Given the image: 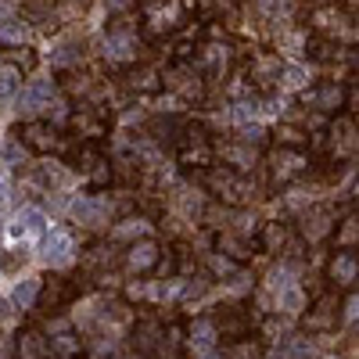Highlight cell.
I'll return each instance as SVG.
<instances>
[{
    "mask_svg": "<svg viewBox=\"0 0 359 359\" xmlns=\"http://www.w3.org/2000/svg\"><path fill=\"white\" fill-rule=\"evenodd\" d=\"M252 11H255V18H262L273 29L302 18V4L298 0H252Z\"/></svg>",
    "mask_w": 359,
    "mask_h": 359,
    "instance_id": "20",
    "label": "cell"
},
{
    "mask_svg": "<svg viewBox=\"0 0 359 359\" xmlns=\"http://www.w3.org/2000/svg\"><path fill=\"white\" fill-rule=\"evenodd\" d=\"M180 352H184V331L172 323V327H162V334L151 348V359H180Z\"/></svg>",
    "mask_w": 359,
    "mask_h": 359,
    "instance_id": "30",
    "label": "cell"
},
{
    "mask_svg": "<svg viewBox=\"0 0 359 359\" xmlns=\"http://www.w3.org/2000/svg\"><path fill=\"white\" fill-rule=\"evenodd\" d=\"M316 359H345V355H338V352H323V355H316Z\"/></svg>",
    "mask_w": 359,
    "mask_h": 359,
    "instance_id": "59",
    "label": "cell"
},
{
    "mask_svg": "<svg viewBox=\"0 0 359 359\" xmlns=\"http://www.w3.org/2000/svg\"><path fill=\"white\" fill-rule=\"evenodd\" d=\"M22 144L29 147V151H40V155H50L62 147V137H57V130L50 123H40V118H29V123L22 126Z\"/></svg>",
    "mask_w": 359,
    "mask_h": 359,
    "instance_id": "22",
    "label": "cell"
},
{
    "mask_svg": "<svg viewBox=\"0 0 359 359\" xmlns=\"http://www.w3.org/2000/svg\"><path fill=\"white\" fill-rule=\"evenodd\" d=\"M162 86L169 90L176 101H184V104H201L208 83H205V76L194 69V62H172V65L162 72Z\"/></svg>",
    "mask_w": 359,
    "mask_h": 359,
    "instance_id": "5",
    "label": "cell"
},
{
    "mask_svg": "<svg viewBox=\"0 0 359 359\" xmlns=\"http://www.w3.org/2000/svg\"><path fill=\"white\" fill-rule=\"evenodd\" d=\"M280 76H284V57L277 50H252L248 65H245V79L255 94H273V90H280Z\"/></svg>",
    "mask_w": 359,
    "mask_h": 359,
    "instance_id": "7",
    "label": "cell"
},
{
    "mask_svg": "<svg viewBox=\"0 0 359 359\" xmlns=\"http://www.w3.org/2000/svg\"><path fill=\"white\" fill-rule=\"evenodd\" d=\"M262 359H287V355H284V348H280V345H277V348H273V352H269V355H262Z\"/></svg>",
    "mask_w": 359,
    "mask_h": 359,
    "instance_id": "58",
    "label": "cell"
},
{
    "mask_svg": "<svg viewBox=\"0 0 359 359\" xmlns=\"http://www.w3.org/2000/svg\"><path fill=\"white\" fill-rule=\"evenodd\" d=\"M8 320H15V302H4V298H0V323H8Z\"/></svg>",
    "mask_w": 359,
    "mask_h": 359,
    "instance_id": "56",
    "label": "cell"
},
{
    "mask_svg": "<svg viewBox=\"0 0 359 359\" xmlns=\"http://www.w3.org/2000/svg\"><path fill=\"white\" fill-rule=\"evenodd\" d=\"M216 248L226 259H233V262H248L252 259V241H248V237H241V233H233V230H223L216 237Z\"/></svg>",
    "mask_w": 359,
    "mask_h": 359,
    "instance_id": "29",
    "label": "cell"
},
{
    "mask_svg": "<svg viewBox=\"0 0 359 359\" xmlns=\"http://www.w3.org/2000/svg\"><path fill=\"white\" fill-rule=\"evenodd\" d=\"M262 355H266L262 345L252 341V338H237V341H230V348H226V359H262Z\"/></svg>",
    "mask_w": 359,
    "mask_h": 359,
    "instance_id": "44",
    "label": "cell"
},
{
    "mask_svg": "<svg viewBox=\"0 0 359 359\" xmlns=\"http://www.w3.org/2000/svg\"><path fill=\"white\" fill-rule=\"evenodd\" d=\"M338 320H341V298L334 291H327V294H320L316 302L309 306L306 331L309 334H327V331H334V327H338Z\"/></svg>",
    "mask_w": 359,
    "mask_h": 359,
    "instance_id": "12",
    "label": "cell"
},
{
    "mask_svg": "<svg viewBox=\"0 0 359 359\" xmlns=\"http://www.w3.org/2000/svg\"><path fill=\"white\" fill-rule=\"evenodd\" d=\"M104 4H108L111 15H130V8L137 4V0H104Z\"/></svg>",
    "mask_w": 359,
    "mask_h": 359,
    "instance_id": "55",
    "label": "cell"
},
{
    "mask_svg": "<svg viewBox=\"0 0 359 359\" xmlns=\"http://www.w3.org/2000/svg\"><path fill=\"white\" fill-rule=\"evenodd\" d=\"M144 230H147V219H123L115 230H111V237H144Z\"/></svg>",
    "mask_w": 359,
    "mask_h": 359,
    "instance_id": "49",
    "label": "cell"
},
{
    "mask_svg": "<svg viewBox=\"0 0 359 359\" xmlns=\"http://www.w3.org/2000/svg\"><path fill=\"white\" fill-rule=\"evenodd\" d=\"M230 65H233V50H230L226 43H201V47H198L194 69L205 76V83H226Z\"/></svg>",
    "mask_w": 359,
    "mask_h": 359,
    "instance_id": "10",
    "label": "cell"
},
{
    "mask_svg": "<svg viewBox=\"0 0 359 359\" xmlns=\"http://www.w3.org/2000/svg\"><path fill=\"white\" fill-rule=\"evenodd\" d=\"M345 108H348L352 115H359V83H352V86L345 90Z\"/></svg>",
    "mask_w": 359,
    "mask_h": 359,
    "instance_id": "54",
    "label": "cell"
},
{
    "mask_svg": "<svg viewBox=\"0 0 359 359\" xmlns=\"http://www.w3.org/2000/svg\"><path fill=\"white\" fill-rule=\"evenodd\" d=\"M83 62V40L76 36H62L50 47V65L54 69H76Z\"/></svg>",
    "mask_w": 359,
    "mask_h": 359,
    "instance_id": "27",
    "label": "cell"
},
{
    "mask_svg": "<svg viewBox=\"0 0 359 359\" xmlns=\"http://www.w3.org/2000/svg\"><path fill=\"white\" fill-rule=\"evenodd\" d=\"M313 169V158L302 151V147H280L273 144L266 151V172H269V184L273 187H287L294 180H302Z\"/></svg>",
    "mask_w": 359,
    "mask_h": 359,
    "instance_id": "4",
    "label": "cell"
},
{
    "mask_svg": "<svg viewBox=\"0 0 359 359\" xmlns=\"http://www.w3.org/2000/svg\"><path fill=\"white\" fill-rule=\"evenodd\" d=\"M123 86L130 90V94H158V90H162V76L151 65H126Z\"/></svg>",
    "mask_w": 359,
    "mask_h": 359,
    "instance_id": "24",
    "label": "cell"
},
{
    "mask_svg": "<svg viewBox=\"0 0 359 359\" xmlns=\"http://www.w3.org/2000/svg\"><path fill=\"white\" fill-rule=\"evenodd\" d=\"M334 245L338 248H359V216H345L334 223Z\"/></svg>",
    "mask_w": 359,
    "mask_h": 359,
    "instance_id": "41",
    "label": "cell"
},
{
    "mask_svg": "<svg viewBox=\"0 0 359 359\" xmlns=\"http://www.w3.org/2000/svg\"><path fill=\"white\" fill-rule=\"evenodd\" d=\"M233 137H241L245 144H255V147H266V140H269V137H266V130H262L259 123H241Z\"/></svg>",
    "mask_w": 359,
    "mask_h": 359,
    "instance_id": "48",
    "label": "cell"
},
{
    "mask_svg": "<svg viewBox=\"0 0 359 359\" xmlns=\"http://www.w3.org/2000/svg\"><path fill=\"white\" fill-rule=\"evenodd\" d=\"M298 101H302V108L309 115H338L345 108V86L334 83V79H320L313 86H306L302 94H298Z\"/></svg>",
    "mask_w": 359,
    "mask_h": 359,
    "instance_id": "8",
    "label": "cell"
},
{
    "mask_svg": "<svg viewBox=\"0 0 359 359\" xmlns=\"http://www.w3.org/2000/svg\"><path fill=\"white\" fill-rule=\"evenodd\" d=\"M15 359H47V334L25 331L15 341Z\"/></svg>",
    "mask_w": 359,
    "mask_h": 359,
    "instance_id": "33",
    "label": "cell"
},
{
    "mask_svg": "<svg viewBox=\"0 0 359 359\" xmlns=\"http://www.w3.org/2000/svg\"><path fill=\"white\" fill-rule=\"evenodd\" d=\"M208 284H212V280H208L205 273H198V277H191V280L180 284V298H184V302H194V298H201V294L208 291Z\"/></svg>",
    "mask_w": 359,
    "mask_h": 359,
    "instance_id": "47",
    "label": "cell"
},
{
    "mask_svg": "<svg viewBox=\"0 0 359 359\" xmlns=\"http://www.w3.org/2000/svg\"><path fill=\"white\" fill-rule=\"evenodd\" d=\"M65 4H72V8H86L90 0H65Z\"/></svg>",
    "mask_w": 359,
    "mask_h": 359,
    "instance_id": "60",
    "label": "cell"
},
{
    "mask_svg": "<svg viewBox=\"0 0 359 359\" xmlns=\"http://www.w3.org/2000/svg\"><path fill=\"white\" fill-rule=\"evenodd\" d=\"M355 284H359V280H355Z\"/></svg>",
    "mask_w": 359,
    "mask_h": 359,
    "instance_id": "63",
    "label": "cell"
},
{
    "mask_svg": "<svg viewBox=\"0 0 359 359\" xmlns=\"http://www.w3.org/2000/svg\"><path fill=\"white\" fill-rule=\"evenodd\" d=\"M29 180H33L43 194H57V191L69 184V172H65L62 162H40V165L29 169Z\"/></svg>",
    "mask_w": 359,
    "mask_h": 359,
    "instance_id": "23",
    "label": "cell"
},
{
    "mask_svg": "<svg viewBox=\"0 0 359 359\" xmlns=\"http://www.w3.org/2000/svg\"><path fill=\"white\" fill-rule=\"evenodd\" d=\"M176 147H180V165H187V169H208L216 162L212 137H208V130L201 123H191V118L184 123V130H180Z\"/></svg>",
    "mask_w": 359,
    "mask_h": 359,
    "instance_id": "6",
    "label": "cell"
},
{
    "mask_svg": "<svg viewBox=\"0 0 359 359\" xmlns=\"http://www.w3.org/2000/svg\"><path fill=\"white\" fill-rule=\"evenodd\" d=\"M25 151H29V147H25L18 137H8V144H4V162H8V165H22Z\"/></svg>",
    "mask_w": 359,
    "mask_h": 359,
    "instance_id": "50",
    "label": "cell"
},
{
    "mask_svg": "<svg viewBox=\"0 0 359 359\" xmlns=\"http://www.w3.org/2000/svg\"><path fill=\"white\" fill-rule=\"evenodd\" d=\"M76 169L86 176L90 187H108L111 184V162H108V155H101L97 144H79Z\"/></svg>",
    "mask_w": 359,
    "mask_h": 359,
    "instance_id": "11",
    "label": "cell"
},
{
    "mask_svg": "<svg viewBox=\"0 0 359 359\" xmlns=\"http://www.w3.org/2000/svg\"><path fill=\"white\" fill-rule=\"evenodd\" d=\"M15 233L18 237H43L47 233V216L40 212V208H22L18 223H15Z\"/></svg>",
    "mask_w": 359,
    "mask_h": 359,
    "instance_id": "36",
    "label": "cell"
},
{
    "mask_svg": "<svg viewBox=\"0 0 359 359\" xmlns=\"http://www.w3.org/2000/svg\"><path fill=\"white\" fill-rule=\"evenodd\" d=\"M76 284L72 280H65V277H47L43 280V287H40V298H36V306L43 309V313H62L69 302H72V298H76Z\"/></svg>",
    "mask_w": 359,
    "mask_h": 359,
    "instance_id": "18",
    "label": "cell"
},
{
    "mask_svg": "<svg viewBox=\"0 0 359 359\" xmlns=\"http://www.w3.org/2000/svg\"><path fill=\"white\" fill-rule=\"evenodd\" d=\"M79 355V338L62 331V334H54L47 338V359H76Z\"/></svg>",
    "mask_w": 359,
    "mask_h": 359,
    "instance_id": "38",
    "label": "cell"
},
{
    "mask_svg": "<svg viewBox=\"0 0 359 359\" xmlns=\"http://www.w3.org/2000/svg\"><path fill=\"white\" fill-rule=\"evenodd\" d=\"M284 355L287 359H316V348H313V338L306 334H284Z\"/></svg>",
    "mask_w": 359,
    "mask_h": 359,
    "instance_id": "42",
    "label": "cell"
},
{
    "mask_svg": "<svg viewBox=\"0 0 359 359\" xmlns=\"http://www.w3.org/2000/svg\"><path fill=\"white\" fill-rule=\"evenodd\" d=\"M8 18H15V4L11 0H0V25H4Z\"/></svg>",
    "mask_w": 359,
    "mask_h": 359,
    "instance_id": "57",
    "label": "cell"
},
{
    "mask_svg": "<svg viewBox=\"0 0 359 359\" xmlns=\"http://www.w3.org/2000/svg\"><path fill=\"white\" fill-rule=\"evenodd\" d=\"M72 219L86 230H101V226L111 223V201L104 194H83L72 205Z\"/></svg>",
    "mask_w": 359,
    "mask_h": 359,
    "instance_id": "14",
    "label": "cell"
},
{
    "mask_svg": "<svg viewBox=\"0 0 359 359\" xmlns=\"http://www.w3.org/2000/svg\"><path fill=\"white\" fill-rule=\"evenodd\" d=\"M83 266L86 269H111L115 266V248L111 245H94L83 255Z\"/></svg>",
    "mask_w": 359,
    "mask_h": 359,
    "instance_id": "43",
    "label": "cell"
},
{
    "mask_svg": "<svg viewBox=\"0 0 359 359\" xmlns=\"http://www.w3.org/2000/svg\"><path fill=\"white\" fill-rule=\"evenodd\" d=\"M208 266H212V273H216V277H223V280H226V277L233 273V269H237V262H233V259H226L223 252L208 255Z\"/></svg>",
    "mask_w": 359,
    "mask_h": 359,
    "instance_id": "51",
    "label": "cell"
},
{
    "mask_svg": "<svg viewBox=\"0 0 359 359\" xmlns=\"http://www.w3.org/2000/svg\"><path fill=\"white\" fill-rule=\"evenodd\" d=\"M273 144H280V147H309V130H302L294 123V118H284V123H277V130H273Z\"/></svg>",
    "mask_w": 359,
    "mask_h": 359,
    "instance_id": "32",
    "label": "cell"
},
{
    "mask_svg": "<svg viewBox=\"0 0 359 359\" xmlns=\"http://www.w3.org/2000/svg\"><path fill=\"white\" fill-rule=\"evenodd\" d=\"M191 345L201 352V348H216V341H219V331H216V323L212 320H194L191 323Z\"/></svg>",
    "mask_w": 359,
    "mask_h": 359,
    "instance_id": "40",
    "label": "cell"
},
{
    "mask_svg": "<svg viewBox=\"0 0 359 359\" xmlns=\"http://www.w3.org/2000/svg\"><path fill=\"white\" fill-rule=\"evenodd\" d=\"M334 223H338V212L331 205H309L306 212H302V237L309 245H320V241H327V237L334 233Z\"/></svg>",
    "mask_w": 359,
    "mask_h": 359,
    "instance_id": "15",
    "label": "cell"
},
{
    "mask_svg": "<svg viewBox=\"0 0 359 359\" xmlns=\"http://www.w3.org/2000/svg\"><path fill=\"white\" fill-rule=\"evenodd\" d=\"M172 205L184 212V219H198V216L205 212L201 191H191V187H176V191H172Z\"/></svg>",
    "mask_w": 359,
    "mask_h": 359,
    "instance_id": "35",
    "label": "cell"
},
{
    "mask_svg": "<svg viewBox=\"0 0 359 359\" xmlns=\"http://www.w3.org/2000/svg\"><path fill=\"white\" fill-rule=\"evenodd\" d=\"M0 36H4L8 43H25L29 40V22L25 18H8L4 25H0Z\"/></svg>",
    "mask_w": 359,
    "mask_h": 359,
    "instance_id": "45",
    "label": "cell"
},
{
    "mask_svg": "<svg viewBox=\"0 0 359 359\" xmlns=\"http://www.w3.org/2000/svg\"><path fill=\"white\" fill-rule=\"evenodd\" d=\"M158 259H162V245L151 241V237H137V241L123 252V266L133 277H147L158 266Z\"/></svg>",
    "mask_w": 359,
    "mask_h": 359,
    "instance_id": "13",
    "label": "cell"
},
{
    "mask_svg": "<svg viewBox=\"0 0 359 359\" xmlns=\"http://www.w3.org/2000/svg\"><path fill=\"white\" fill-rule=\"evenodd\" d=\"M306 25L313 36L331 40L341 50L359 47V8H352V4H316L309 11Z\"/></svg>",
    "mask_w": 359,
    "mask_h": 359,
    "instance_id": "1",
    "label": "cell"
},
{
    "mask_svg": "<svg viewBox=\"0 0 359 359\" xmlns=\"http://www.w3.org/2000/svg\"><path fill=\"white\" fill-rule=\"evenodd\" d=\"M201 184L212 198H219L223 205H233V208H248L262 194V187L252 180V172H233V169L216 165V162L208 169H201Z\"/></svg>",
    "mask_w": 359,
    "mask_h": 359,
    "instance_id": "2",
    "label": "cell"
},
{
    "mask_svg": "<svg viewBox=\"0 0 359 359\" xmlns=\"http://www.w3.org/2000/svg\"><path fill=\"white\" fill-rule=\"evenodd\" d=\"M72 252H76V245H72V233L69 230H50V237H47V245H43V262L47 266H69L72 262Z\"/></svg>",
    "mask_w": 359,
    "mask_h": 359,
    "instance_id": "26",
    "label": "cell"
},
{
    "mask_svg": "<svg viewBox=\"0 0 359 359\" xmlns=\"http://www.w3.org/2000/svg\"><path fill=\"white\" fill-rule=\"evenodd\" d=\"M158 334H162V323H158L155 316H140V320L133 323V348L144 352V355H151Z\"/></svg>",
    "mask_w": 359,
    "mask_h": 359,
    "instance_id": "28",
    "label": "cell"
},
{
    "mask_svg": "<svg viewBox=\"0 0 359 359\" xmlns=\"http://www.w3.org/2000/svg\"><path fill=\"white\" fill-rule=\"evenodd\" d=\"M191 8H194V0H140V33L147 40L184 33Z\"/></svg>",
    "mask_w": 359,
    "mask_h": 359,
    "instance_id": "3",
    "label": "cell"
},
{
    "mask_svg": "<svg viewBox=\"0 0 359 359\" xmlns=\"http://www.w3.org/2000/svg\"><path fill=\"white\" fill-rule=\"evenodd\" d=\"M309 25L306 22H287V25H277L273 29V47L277 54H291V57H306V47H309Z\"/></svg>",
    "mask_w": 359,
    "mask_h": 359,
    "instance_id": "17",
    "label": "cell"
},
{
    "mask_svg": "<svg viewBox=\"0 0 359 359\" xmlns=\"http://www.w3.org/2000/svg\"><path fill=\"white\" fill-rule=\"evenodd\" d=\"M327 280H331L334 287H352L359 280V255H355V248H338L331 255V262H327Z\"/></svg>",
    "mask_w": 359,
    "mask_h": 359,
    "instance_id": "21",
    "label": "cell"
},
{
    "mask_svg": "<svg viewBox=\"0 0 359 359\" xmlns=\"http://www.w3.org/2000/svg\"><path fill=\"white\" fill-rule=\"evenodd\" d=\"M15 97H18V72L4 69V72H0V108H8Z\"/></svg>",
    "mask_w": 359,
    "mask_h": 359,
    "instance_id": "46",
    "label": "cell"
},
{
    "mask_svg": "<svg viewBox=\"0 0 359 359\" xmlns=\"http://www.w3.org/2000/svg\"><path fill=\"white\" fill-rule=\"evenodd\" d=\"M277 309H280L284 316H298L302 309H309V298H306V291H302V287L287 284V287H280V291H277Z\"/></svg>",
    "mask_w": 359,
    "mask_h": 359,
    "instance_id": "37",
    "label": "cell"
},
{
    "mask_svg": "<svg viewBox=\"0 0 359 359\" xmlns=\"http://www.w3.org/2000/svg\"><path fill=\"white\" fill-rule=\"evenodd\" d=\"M201 22H230L233 18V0H194Z\"/></svg>",
    "mask_w": 359,
    "mask_h": 359,
    "instance_id": "39",
    "label": "cell"
},
{
    "mask_svg": "<svg viewBox=\"0 0 359 359\" xmlns=\"http://www.w3.org/2000/svg\"><path fill=\"white\" fill-rule=\"evenodd\" d=\"M0 198H4V180H0Z\"/></svg>",
    "mask_w": 359,
    "mask_h": 359,
    "instance_id": "62",
    "label": "cell"
},
{
    "mask_svg": "<svg viewBox=\"0 0 359 359\" xmlns=\"http://www.w3.org/2000/svg\"><path fill=\"white\" fill-rule=\"evenodd\" d=\"M69 130H72L83 144H97V140L108 137V118H104V111H97L94 104H83V108L69 118Z\"/></svg>",
    "mask_w": 359,
    "mask_h": 359,
    "instance_id": "16",
    "label": "cell"
},
{
    "mask_svg": "<svg viewBox=\"0 0 359 359\" xmlns=\"http://www.w3.org/2000/svg\"><path fill=\"white\" fill-rule=\"evenodd\" d=\"M212 155L219 158V165L233 172H255L262 162V147L245 144L241 137H226V140H212Z\"/></svg>",
    "mask_w": 359,
    "mask_h": 359,
    "instance_id": "9",
    "label": "cell"
},
{
    "mask_svg": "<svg viewBox=\"0 0 359 359\" xmlns=\"http://www.w3.org/2000/svg\"><path fill=\"white\" fill-rule=\"evenodd\" d=\"M262 334H266V341H273V345H277V341L287 334V323L273 316V320H266V323H262Z\"/></svg>",
    "mask_w": 359,
    "mask_h": 359,
    "instance_id": "53",
    "label": "cell"
},
{
    "mask_svg": "<svg viewBox=\"0 0 359 359\" xmlns=\"http://www.w3.org/2000/svg\"><path fill=\"white\" fill-rule=\"evenodd\" d=\"M25 248H8L4 255H0V269H8V273H15L18 266H25Z\"/></svg>",
    "mask_w": 359,
    "mask_h": 359,
    "instance_id": "52",
    "label": "cell"
},
{
    "mask_svg": "<svg viewBox=\"0 0 359 359\" xmlns=\"http://www.w3.org/2000/svg\"><path fill=\"white\" fill-rule=\"evenodd\" d=\"M212 323H216V331H219L223 341L248 338V331H252V316H248L245 306H223V309L212 316Z\"/></svg>",
    "mask_w": 359,
    "mask_h": 359,
    "instance_id": "19",
    "label": "cell"
},
{
    "mask_svg": "<svg viewBox=\"0 0 359 359\" xmlns=\"http://www.w3.org/2000/svg\"><path fill=\"white\" fill-rule=\"evenodd\" d=\"M259 245L266 255H284V248L291 245V226L284 219H269L259 226Z\"/></svg>",
    "mask_w": 359,
    "mask_h": 359,
    "instance_id": "25",
    "label": "cell"
},
{
    "mask_svg": "<svg viewBox=\"0 0 359 359\" xmlns=\"http://www.w3.org/2000/svg\"><path fill=\"white\" fill-rule=\"evenodd\" d=\"M40 287H43L40 277H25V280H18L15 291H11L15 309H18V313H29V309H33V306H36V298H40Z\"/></svg>",
    "mask_w": 359,
    "mask_h": 359,
    "instance_id": "34",
    "label": "cell"
},
{
    "mask_svg": "<svg viewBox=\"0 0 359 359\" xmlns=\"http://www.w3.org/2000/svg\"><path fill=\"white\" fill-rule=\"evenodd\" d=\"M352 208H355V216H359V194H355V198H352Z\"/></svg>",
    "mask_w": 359,
    "mask_h": 359,
    "instance_id": "61",
    "label": "cell"
},
{
    "mask_svg": "<svg viewBox=\"0 0 359 359\" xmlns=\"http://www.w3.org/2000/svg\"><path fill=\"white\" fill-rule=\"evenodd\" d=\"M0 57L8 62V69H15V72H33L36 69V50L29 47V43H8L4 50H0Z\"/></svg>",
    "mask_w": 359,
    "mask_h": 359,
    "instance_id": "31",
    "label": "cell"
}]
</instances>
